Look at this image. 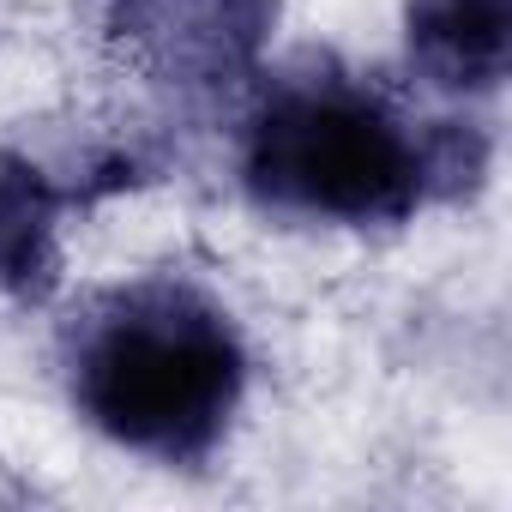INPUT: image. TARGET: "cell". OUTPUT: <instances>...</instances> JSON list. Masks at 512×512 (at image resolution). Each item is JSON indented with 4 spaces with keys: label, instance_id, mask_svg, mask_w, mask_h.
<instances>
[{
    "label": "cell",
    "instance_id": "1",
    "mask_svg": "<svg viewBox=\"0 0 512 512\" xmlns=\"http://www.w3.org/2000/svg\"><path fill=\"white\" fill-rule=\"evenodd\" d=\"M470 169L452 127H416L386 91L332 73L284 79L247 133V187L320 223H398Z\"/></svg>",
    "mask_w": 512,
    "mask_h": 512
},
{
    "label": "cell",
    "instance_id": "2",
    "mask_svg": "<svg viewBox=\"0 0 512 512\" xmlns=\"http://www.w3.org/2000/svg\"><path fill=\"white\" fill-rule=\"evenodd\" d=\"M241 338L187 284L109 290L73 326V398L133 452L199 458L241 398Z\"/></svg>",
    "mask_w": 512,
    "mask_h": 512
},
{
    "label": "cell",
    "instance_id": "3",
    "mask_svg": "<svg viewBox=\"0 0 512 512\" xmlns=\"http://www.w3.org/2000/svg\"><path fill=\"white\" fill-rule=\"evenodd\" d=\"M272 25V0H115L127 49L181 85L235 79Z\"/></svg>",
    "mask_w": 512,
    "mask_h": 512
},
{
    "label": "cell",
    "instance_id": "4",
    "mask_svg": "<svg viewBox=\"0 0 512 512\" xmlns=\"http://www.w3.org/2000/svg\"><path fill=\"white\" fill-rule=\"evenodd\" d=\"M410 61L452 91H494L506 73V0H410Z\"/></svg>",
    "mask_w": 512,
    "mask_h": 512
},
{
    "label": "cell",
    "instance_id": "5",
    "mask_svg": "<svg viewBox=\"0 0 512 512\" xmlns=\"http://www.w3.org/2000/svg\"><path fill=\"white\" fill-rule=\"evenodd\" d=\"M49 266V193L31 163L0 151V290L43 284Z\"/></svg>",
    "mask_w": 512,
    "mask_h": 512
}]
</instances>
